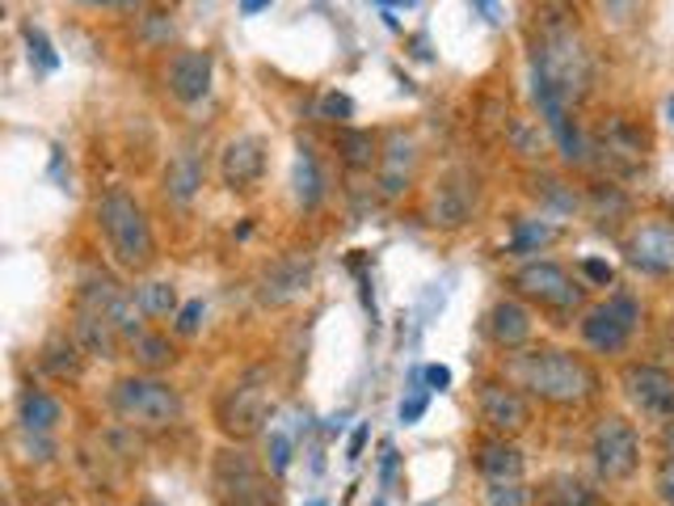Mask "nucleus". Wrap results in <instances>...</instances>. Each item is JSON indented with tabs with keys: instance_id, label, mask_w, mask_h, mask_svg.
<instances>
[{
	"instance_id": "f257e3e1",
	"label": "nucleus",
	"mask_w": 674,
	"mask_h": 506,
	"mask_svg": "<svg viewBox=\"0 0 674 506\" xmlns=\"http://www.w3.org/2000/svg\"><path fill=\"white\" fill-rule=\"evenodd\" d=\"M506 376H510V385L528 388L531 397H540L548 405H582L599 388V376L587 367V358L574 355V351H560V346L510 355Z\"/></svg>"
},
{
	"instance_id": "f03ea898",
	"label": "nucleus",
	"mask_w": 674,
	"mask_h": 506,
	"mask_svg": "<svg viewBox=\"0 0 674 506\" xmlns=\"http://www.w3.org/2000/svg\"><path fill=\"white\" fill-rule=\"evenodd\" d=\"M535 85L557 90L565 102H578L590 90V51L578 38L574 22L560 13H544L535 43Z\"/></svg>"
},
{
	"instance_id": "7ed1b4c3",
	"label": "nucleus",
	"mask_w": 674,
	"mask_h": 506,
	"mask_svg": "<svg viewBox=\"0 0 674 506\" xmlns=\"http://www.w3.org/2000/svg\"><path fill=\"white\" fill-rule=\"evenodd\" d=\"M97 228L106 237V249L115 258V267L140 274L156 262V237H152V224H147L144 208L135 203V195L127 186H110L102 199H97Z\"/></svg>"
},
{
	"instance_id": "20e7f679",
	"label": "nucleus",
	"mask_w": 674,
	"mask_h": 506,
	"mask_svg": "<svg viewBox=\"0 0 674 506\" xmlns=\"http://www.w3.org/2000/svg\"><path fill=\"white\" fill-rule=\"evenodd\" d=\"M110 405H115V414L122 422H131V426H140V431H165V426H174L177 417H181V397H177V388L169 380H161V376H122L110 392Z\"/></svg>"
},
{
	"instance_id": "39448f33",
	"label": "nucleus",
	"mask_w": 674,
	"mask_h": 506,
	"mask_svg": "<svg viewBox=\"0 0 674 506\" xmlns=\"http://www.w3.org/2000/svg\"><path fill=\"white\" fill-rule=\"evenodd\" d=\"M220 506H279V490L245 447H220L211 464Z\"/></svg>"
},
{
	"instance_id": "423d86ee",
	"label": "nucleus",
	"mask_w": 674,
	"mask_h": 506,
	"mask_svg": "<svg viewBox=\"0 0 674 506\" xmlns=\"http://www.w3.org/2000/svg\"><path fill=\"white\" fill-rule=\"evenodd\" d=\"M265 405H270L265 372L262 367H249L245 376H236L233 385L224 388V397H220V405H215V417H220L224 435H233V439H249V435L262 431Z\"/></svg>"
},
{
	"instance_id": "0eeeda50",
	"label": "nucleus",
	"mask_w": 674,
	"mask_h": 506,
	"mask_svg": "<svg viewBox=\"0 0 674 506\" xmlns=\"http://www.w3.org/2000/svg\"><path fill=\"white\" fill-rule=\"evenodd\" d=\"M590 460H594V469H599L603 481L632 476L637 464H641V435H637V426L619 414L599 417V426L590 435Z\"/></svg>"
},
{
	"instance_id": "6e6552de",
	"label": "nucleus",
	"mask_w": 674,
	"mask_h": 506,
	"mask_svg": "<svg viewBox=\"0 0 674 506\" xmlns=\"http://www.w3.org/2000/svg\"><path fill=\"white\" fill-rule=\"evenodd\" d=\"M637 321H641V304L632 296H612L587 313L582 338H587L590 351H599V355H619L632 342Z\"/></svg>"
},
{
	"instance_id": "1a4fd4ad",
	"label": "nucleus",
	"mask_w": 674,
	"mask_h": 506,
	"mask_svg": "<svg viewBox=\"0 0 674 506\" xmlns=\"http://www.w3.org/2000/svg\"><path fill=\"white\" fill-rule=\"evenodd\" d=\"M76 308H88V313L106 317L127 342H135V338L144 333V321H140L144 308L135 304V292H122L115 279H106V274H88L85 283H81Z\"/></svg>"
},
{
	"instance_id": "9d476101",
	"label": "nucleus",
	"mask_w": 674,
	"mask_h": 506,
	"mask_svg": "<svg viewBox=\"0 0 674 506\" xmlns=\"http://www.w3.org/2000/svg\"><path fill=\"white\" fill-rule=\"evenodd\" d=\"M515 287H519V296L535 299L540 308H553V313H574L582 304V287L557 262H528V267H519Z\"/></svg>"
},
{
	"instance_id": "9b49d317",
	"label": "nucleus",
	"mask_w": 674,
	"mask_h": 506,
	"mask_svg": "<svg viewBox=\"0 0 674 506\" xmlns=\"http://www.w3.org/2000/svg\"><path fill=\"white\" fill-rule=\"evenodd\" d=\"M619 385L628 392V401L653 422H674V372L653 367V363H628Z\"/></svg>"
},
{
	"instance_id": "f8f14e48",
	"label": "nucleus",
	"mask_w": 674,
	"mask_h": 506,
	"mask_svg": "<svg viewBox=\"0 0 674 506\" xmlns=\"http://www.w3.org/2000/svg\"><path fill=\"white\" fill-rule=\"evenodd\" d=\"M312 283V258L308 254H287V258H274L258 279V299L265 308H283L308 292Z\"/></svg>"
},
{
	"instance_id": "ddd939ff",
	"label": "nucleus",
	"mask_w": 674,
	"mask_h": 506,
	"mask_svg": "<svg viewBox=\"0 0 674 506\" xmlns=\"http://www.w3.org/2000/svg\"><path fill=\"white\" fill-rule=\"evenodd\" d=\"M476 410H481V422H485L494 435H519V431H528V422H531L528 397L510 385H481V392H476Z\"/></svg>"
},
{
	"instance_id": "4468645a",
	"label": "nucleus",
	"mask_w": 674,
	"mask_h": 506,
	"mask_svg": "<svg viewBox=\"0 0 674 506\" xmlns=\"http://www.w3.org/2000/svg\"><path fill=\"white\" fill-rule=\"evenodd\" d=\"M628 262L649 274H674V224L671 220H646L628 237Z\"/></svg>"
},
{
	"instance_id": "2eb2a0df",
	"label": "nucleus",
	"mask_w": 674,
	"mask_h": 506,
	"mask_svg": "<svg viewBox=\"0 0 674 506\" xmlns=\"http://www.w3.org/2000/svg\"><path fill=\"white\" fill-rule=\"evenodd\" d=\"M599 161L619 174V178H628V174H637L641 165H646V140H641V131L632 127V122L624 119H612L603 131H599Z\"/></svg>"
},
{
	"instance_id": "dca6fc26",
	"label": "nucleus",
	"mask_w": 674,
	"mask_h": 506,
	"mask_svg": "<svg viewBox=\"0 0 674 506\" xmlns=\"http://www.w3.org/2000/svg\"><path fill=\"white\" fill-rule=\"evenodd\" d=\"M220 174L224 186L233 190H249L253 181H262L265 174V140L262 136H236L233 144L220 156Z\"/></svg>"
},
{
	"instance_id": "f3484780",
	"label": "nucleus",
	"mask_w": 674,
	"mask_h": 506,
	"mask_svg": "<svg viewBox=\"0 0 674 506\" xmlns=\"http://www.w3.org/2000/svg\"><path fill=\"white\" fill-rule=\"evenodd\" d=\"M211 72H215L211 51H177L174 63H169V93L177 102L194 106L211 93Z\"/></svg>"
},
{
	"instance_id": "a211bd4d",
	"label": "nucleus",
	"mask_w": 674,
	"mask_h": 506,
	"mask_svg": "<svg viewBox=\"0 0 674 506\" xmlns=\"http://www.w3.org/2000/svg\"><path fill=\"white\" fill-rule=\"evenodd\" d=\"M472 203H476V186H469V178H447L430 199V224L435 228H460L472 220Z\"/></svg>"
},
{
	"instance_id": "6ab92c4d",
	"label": "nucleus",
	"mask_w": 674,
	"mask_h": 506,
	"mask_svg": "<svg viewBox=\"0 0 674 506\" xmlns=\"http://www.w3.org/2000/svg\"><path fill=\"white\" fill-rule=\"evenodd\" d=\"M472 456H476V473L485 481H519L523 476V451L515 444H506V435L481 439Z\"/></svg>"
},
{
	"instance_id": "aec40b11",
	"label": "nucleus",
	"mask_w": 674,
	"mask_h": 506,
	"mask_svg": "<svg viewBox=\"0 0 674 506\" xmlns=\"http://www.w3.org/2000/svg\"><path fill=\"white\" fill-rule=\"evenodd\" d=\"M489 338L498 342L501 351H519L531 338L528 304H519V299H498L494 313H489Z\"/></svg>"
},
{
	"instance_id": "412c9836",
	"label": "nucleus",
	"mask_w": 674,
	"mask_h": 506,
	"mask_svg": "<svg viewBox=\"0 0 674 506\" xmlns=\"http://www.w3.org/2000/svg\"><path fill=\"white\" fill-rule=\"evenodd\" d=\"M199 186H203V161L190 149L177 152L174 161H169V169H165V199L177 203V208H190L194 195H199Z\"/></svg>"
},
{
	"instance_id": "4be33fe9",
	"label": "nucleus",
	"mask_w": 674,
	"mask_h": 506,
	"mask_svg": "<svg viewBox=\"0 0 674 506\" xmlns=\"http://www.w3.org/2000/svg\"><path fill=\"white\" fill-rule=\"evenodd\" d=\"M72 333H76V342L85 346L88 355H102V358H115L118 355V333L106 317H97V313H88V308H76V321H72Z\"/></svg>"
},
{
	"instance_id": "5701e85b",
	"label": "nucleus",
	"mask_w": 674,
	"mask_h": 506,
	"mask_svg": "<svg viewBox=\"0 0 674 506\" xmlns=\"http://www.w3.org/2000/svg\"><path fill=\"white\" fill-rule=\"evenodd\" d=\"M413 174V140L405 136H392V144L383 152V169H380V190L388 199H397L405 186H410Z\"/></svg>"
},
{
	"instance_id": "b1692460",
	"label": "nucleus",
	"mask_w": 674,
	"mask_h": 506,
	"mask_svg": "<svg viewBox=\"0 0 674 506\" xmlns=\"http://www.w3.org/2000/svg\"><path fill=\"white\" fill-rule=\"evenodd\" d=\"M63 417V405H59L56 397H47L43 388H26L22 397H17V422L26 426V431H56V422Z\"/></svg>"
},
{
	"instance_id": "393cba45",
	"label": "nucleus",
	"mask_w": 674,
	"mask_h": 506,
	"mask_svg": "<svg viewBox=\"0 0 674 506\" xmlns=\"http://www.w3.org/2000/svg\"><path fill=\"white\" fill-rule=\"evenodd\" d=\"M38 363H43L51 376H59V380H76V376H81V342L59 333V338H51V342L43 346Z\"/></svg>"
},
{
	"instance_id": "a878e982",
	"label": "nucleus",
	"mask_w": 674,
	"mask_h": 506,
	"mask_svg": "<svg viewBox=\"0 0 674 506\" xmlns=\"http://www.w3.org/2000/svg\"><path fill=\"white\" fill-rule=\"evenodd\" d=\"M295 199L308 211L321 203V169H317V156L308 144H299V161H295Z\"/></svg>"
},
{
	"instance_id": "bb28decb",
	"label": "nucleus",
	"mask_w": 674,
	"mask_h": 506,
	"mask_svg": "<svg viewBox=\"0 0 674 506\" xmlns=\"http://www.w3.org/2000/svg\"><path fill=\"white\" fill-rule=\"evenodd\" d=\"M131 358H135L144 372H161V367L174 363V342H169L165 333H140V338L131 342Z\"/></svg>"
},
{
	"instance_id": "cd10ccee",
	"label": "nucleus",
	"mask_w": 674,
	"mask_h": 506,
	"mask_svg": "<svg viewBox=\"0 0 674 506\" xmlns=\"http://www.w3.org/2000/svg\"><path fill=\"white\" fill-rule=\"evenodd\" d=\"M135 304L144 308V317H174L177 292L169 283H140L135 287Z\"/></svg>"
},
{
	"instance_id": "c85d7f7f",
	"label": "nucleus",
	"mask_w": 674,
	"mask_h": 506,
	"mask_svg": "<svg viewBox=\"0 0 674 506\" xmlns=\"http://www.w3.org/2000/svg\"><path fill=\"white\" fill-rule=\"evenodd\" d=\"M338 144H342V156H346L351 169H371V161H376V136L371 131H342Z\"/></svg>"
},
{
	"instance_id": "c756f323",
	"label": "nucleus",
	"mask_w": 674,
	"mask_h": 506,
	"mask_svg": "<svg viewBox=\"0 0 674 506\" xmlns=\"http://www.w3.org/2000/svg\"><path fill=\"white\" fill-rule=\"evenodd\" d=\"M548 240H553V228H548V224H519L506 249H510L515 258H523V254L540 249V245H548Z\"/></svg>"
},
{
	"instance_id": "7c9ffc66",
	"label": "nucleus",
	"mask_w": 674,
	"mask_h": 506,
	"mask_svg": "<svg viewBox=\"0 0 674 506\" xmlns=\"http://www.w3.org/2000/svg\"><path fill=\"white\" fill-rule=\"evenodd\" d=\"M26 47H29V63H38L43 72H56L59 68L56 47L47 43V34L38 31V26H26Z\"/></svg>"
},
{
	"instance_id": "2f4dec72",
	"label": "nucleus",
	"mask_w": 674,
	"mask_h": 506,
	"mask_svg": "<svg viewBox=\"0 0 674 506\" xmlns=\"http://www.w3.org/2000/svg\"><path fill=\"white\" fill-rule=\"evenodd\" d=\"M485 506H528V490L519 481H489Z\"/></svg>"
},
{
	"instance_id": "473e14b6",
	"label": "nucleus",
	"mask_w": 674,
	"mask_h": 506,
	"mask_svg": "<svg viewBox=\"0 0 674 506\" xmlns=\"http://www.w3.org/2000/svg\"><path fill=\"white\" fill-rule=\"evenodd\" d=\"M321 119H329V122L354 119V102L346 97V93H324L321 97Z\"/></svg>"
},
{
	"instance_id": "72a5a7b5",
	"label": "nucleus",
	"mask_w": 674,
	"mask_h": 506,
	"mask_svg": "<svg viewBox=\"0 0 674 506\" xmlns=\"http://www.w3.org/2000/svg\"><path fill=\"white\" fill-rule=\"evenodd\" d=\"M287 460H292V439L283 431H270V473L283 476L287 473Z\"/></svg>"
},
{
	"instance_id": "f704fd0d",
	"label": "nucleus",
	"mask_w": 674,
	"mask_h": 506,
	"mask_svg": "<svg viewBox=\"0 0 674 506\" xmlns=\"http://www.w3.org/2000/svg\"><path fill=\"white\" fill-rule=\"evenodd\" d=\"M653 494L666 506H674V460H662L658 464V476H653Z\"/></svg>"
},
{
	"instance_id": "c9c22d12",
	"label": "nucleus",
	"mask_w": 674,
	"mask_h": 506,
	"mask_svg": "<svg viewBox=\"0 0 674 506\" xmlns=\"http://www.w3.org/2000/svg\"><path fill=\"white\" fill-rule=\"evenodd\" d=\"M199 326H203V299H190L181 313H177V333H199Z\"/></svg>"
},
{
	"instance_id": "e433bc0d",
	"label": "nucleus",
	"mask_w": 674,
	"mask_h": 506,
	"mask_svg": "<svg viewBox=\"0 0 674 506\" xmlns=\"http://www.w3.org/2000/svg\"><path fill=\"white\" fill-rule=\"evenodd\" d=\"M422 380H426V385L430 388H447L451 385V372H447V367H442V363H430V367H422Z\"/></svg>"
},
{
	"instance_id": "4c0bfd02",
	"label": "nucleus",
	"mask_w": 674,
	"mask_h": 506,
	"mask_svg": "<svg viewBox=\"0 0 674 506\" xmlns=\"http://www.w3.org/2000/svg\"><path fill=\"white\" fill-rule=\"evenodd\" d=\"M426 414V397L417 392V397H410V401H401V422L410 426V422H417V417Z\"/></svg>"
},
{
	"instance_id": "58836bf2",
	"label": "nucleus",
	"mask_w": 674,
	"mask_h": 506,
	"mask_svg": "<svg viewBox=\"0 0 674 506\" xmlns=\"http://www.w3.org/2000/svg\"><path fill=\"white\" fill-rule=\"evenodd\" d=\"M88 9H118V13H135L144 0H81Z\"/></svg>"
},
{
	"instance_id": "ea45409f",
	"label": "nucleus",
	"mask_w": 674,
	"mask_h": 506,
	"mask_svg": "<svg viewBox=\"0 0 674 506\" xmlns=\"http://www.w3.org/2000/svg\"><path fill=\"white\" fill-rule=\"evenodd\" d=\"M582 270H587V279L603 283V287L612 283V267H607V262H599V258H587V262H582Z\"/></svg>"
},
{
	"instance_id": "a19ab883",
	"label": "nucleus",
	"mask_w": 674,
	"mask_h": 506,
	"mask_svg": "<svg viewBox=\"0 0 674 506\" xmlns=\"http://www.w3.org/2000/svg\"><path fill=\"white\" fill-rule=\"evenodd\" d=\"M603 9H607L616 22H628V17H632V9H637V0H603Z\"/></svg>"
},
{
	"instance_id": "79ce46f5",
	"label": "nucleus",
	"mask_w": 674,
	"mask_h": 506,
	"mask_svg": "<svg viewBox=\"0 0 674 506\" xmlns=\"http://www.w3.org/2000/svg\"><path fill=\"white\" fill-rule=\"evenodd\" d=\"M392 473H397V447L388 444V447H383V464H380L383 485H392Z\"/></svg>"
},
{
	"instance_id": "37998d69",
	"label": "nucleus",
	"mask_w": 674,
	"mask_h": 506,
	"mask_svg": "<svg viewBox=\"0 0 674 506\" xmlns=\"http://www.w3.org/2000/svg\"><path fill=\"white\" fill-rule=\"evenodd\" d=\"M363 447H367V426H358V431L351 435V460L363 456Z\"/></svg>"
},
{
	"instance_id": "c03bdc74",
	"label": "nucleus",
	"mask_w": 674,
	"mask_h": 506,
	"mask_svg": "<svg viewBox=\"0 0 674 506\" xmlns=\"http://www.w3.org/2000/svg\"><path fill=\"white\" fill-rule=\"evenodd\" d=\"M270 4H274V0H240V13L253 17V13H262V9H270Z\"/></svg>"
},
{
	"instance_id": "a18cd8bd",
	"label": "nucleus",
	"mask_w": 674,
	"mask_h": 506,
	"mask_svg": "<svg viewBox=\"0 0 674 506\" xmlns=\"http://www.w3.org/2000/svg\"><path fill=\"white\" fill-rule=\"evenodd\" d=\"M662 451H666V460H674V422L662 426Z\"/></svg>"
},
{
	"instance_id": "49530a36",
	"label": "nucleus",
	"mask_w": 674,
	"mask_h": 506,
	"mask_svg": "<svg viewBox=\"0 0 674 506\" xmlns=\"http://www.w3.org/2000/svg\"><path fill=\"white\" fill-rule=\"evenodd\" d=\"M131 506H161V503H156V498H135Z\"/></svg>"
},
{
	"instance_id": "de8ad7c7",
	"label": "nucleus",
	"mask_w": 674,
	"mask_h": 506,
	"mask_svg": "<svg viewBox=\"0 0 674 506\" xmlns=\"http://www.w3.org/2000/svg\"><path fill=\"white\" fill-rule=\"evenodd\" d=\"M388 4H405V9H413V4H422V0H388Z\"/></svg>"
},
{
	"instance_id": "09e8293b",
	"label": "nucleus",
	"mask_w": 674,
	"mask_h": 506,
	"mask_svg": "<svg viewBox=\"0 0 674 506\" xmlns=\"http://www.w3.org/2000/svg\"><path fill=\"white\" fill-rule=\"evenodd\" d=\"M308 506H324V503H321V498H312V503H308Z\"/></svg>"
},
{
	"instance_id": "8fccbe9b",
	"label": "nucleus",
	"mask_w": 674,
	"mask_h": 506,
	"mask_svg": "<svg viewBox=\"0 0 674 506\" xmlns=\"http://www.w3.org/2000/svg\"><path fill=\"white\" fill-rule=\"evenodd\" d=\"M671 122H674V97H671Z\"/></svg>"
},
{
	"instance_id": "3c124183",
	"label": "nucleus",
	"mask_w": 674,
	"mask_h": 506,
	"mask_svg": "<svg viewBox=\"0 0 674 506\" xmlns=\"http://www.w3.org/2000/svg\"><path fill=\"white\" fill-rule=\"evenodd\" d=\"M376 4H388V0H376Z\"/></svg>"
}]
</instances>
